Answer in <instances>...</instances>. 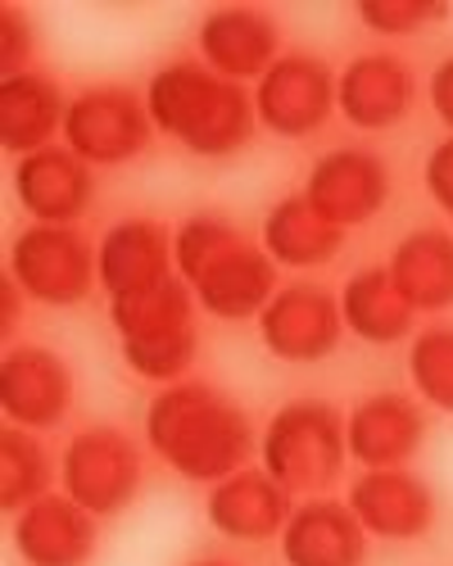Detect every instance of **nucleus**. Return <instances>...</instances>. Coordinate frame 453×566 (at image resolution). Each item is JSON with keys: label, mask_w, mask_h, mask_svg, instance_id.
Wrapping results in <instances>:
<instances>
[{"label": "nucleus", "mask_w": 453, "mask_h": 566, "mask_svg": "<svg viewBox=\"0 0 453 566\" xmlns=\"http://www.w3.org/2000/svg\"><path fill=\"white\" fill-rule=\"evenodd\" d=\"M150 449L187 481H227L245 467L254 449L250 417L236 399L204 381H172L146 408Z\"/></svg>", "instance_id": "nucleus-1"}, {"label": "nucleus", "mask_w": 453, "mask_h": 566, "mask_svg": "<svg viewBox=\"0 0 453 566\" xmlns=\"http://www.w3.org/2000/svg\"><path fill=\"white\" fill-rule=\"evenodd\" d=\"M177 276L191 286L209 317L241 322L259 317L277 295V263L250 245L222 213H191L172 235Z\"/></svg>", "instance_id": "nucleus-2"}, {"label": "nucleus", "mask_w": 453, "mask_h": 566, "mask_svg": "<svg viewBox=\"0 0 453 566\" xmlns=\"http://www.w3.org/2000/svg\"><path fill=\"white\" fill-rule=\"evenodd\" d=\"M150 123L200 159H227L254 136V96L241 82H227L204 64H164L146 86Z\"/></svg>", "instance_id": "nucleus-3"}, {"label": "nucleus", "mask_w": 453, "mask_h": 566, "mask_svg": "<svg viewBox=\"0 0 453 566\" xmlns=\"http://www.w3.org/2000/svg\"><path fill=\"white\" fill-rule=\"evenodd\" d=\"M259 453H263V471L286 494L327 490L340 481L345 458H349L345 421L323 399H295L267 421Z\"/></svg>", "instance_id": "nucleus-4"}, {"label": "nucleus", "mask_w": 453, "mask_h": 566, "mask_svg": "<svg viewBox=\"0 0 453 566\" xmlns=\"http://www.w3.org/2000/svg\"><path fill=\"white\" fill-rule=\"evenodd\" d=\"M19 291L45 308H73L96 286V250H91L73 227H28L10 245V268H6Z\"/></svg>", "instance_id": "nucleus-5"}, {"label": "nucleus", "mask_w": 453, "mask_h": 566, "mask_svg": "<svg viewBox=\"0 0 453 566\" xmlns=\"http://www.w3.org/2000/svg\"><path fill=\"white\" fill-rule=\"evenodd\" d=\"M150 109L146 101H136L127 86H91L77 101H69L64 114V146L82 164H127L150 146Z\"/></svg>", "instance_id": "nucleus-6"}, {"label": "nucleus", "mask_w": 453, "mask_h": 566, "mask_svg": "<svg viewBox=\"0 0 453 566\" xmlns=\"http://www.w3.org/2000/svg\"><path fill=\"white\" fill-rule=\"evenodd\" d=\"M141 490V453L118 427H86L64 449V494L91 516H118Z\"/></svg>", "instance_id": "nucleus-7"}, {"label": "nucleus", "mask_w": 453, "mask_h": 566, "mask_svg": "<svg viewBox=\"0 0 453 566\" xmlns=\"http://www.w3.org/2000/svg\"><path fill=\"white\" fill-rule=\"evenodd\" d=\"M340 332H345L340 300L323 286H308V281L282 286L259 313L263 349L282 363H323L327 354H336Z\"/></svg>", "instance_id": "nucleus-8"}, {"label": "nucleus", "mask_w": 453, "mask_h": 566, "mask_svg": "<svg viewBox=\"0 0 453 566\" xmlns=\"http://www.w3.org/2000/svg\"><path fill=\"white\" fill-rule=\"evenodd\" d=\"M336 109V73L313 55H282L254 86V114L277 136H313Z\"/></svg>", "instance_id": "nucleus-9"}, {"label": "nucleus", "mask_w": 453, "mask_h": 566, "mask_svg": "<svg viewBox=\"0 0 453 566\" xmlns=\"http://www.w3.org/2000/svg\"><path fill=\"white\" fill-rule=\"evenodd\" d=\"M304 200L340 231L362 227V222H372L390 200V168L381 164V155L358 150V146L327 150L308 168Z\"/></svg>", "instance_id": "nucleus-10"}, {"label": "nucleus", "mask_w": 453, "mask_h": 566, "mask_svg": "<svg viewBox=\"0 0 453 566\" xmlns=\"http://www.w3.org/2000/svg\"><path fill=\"white\" fill-rule=\"evenodd\" d=\"M73 403V371L55 349L19 345L0 358V412L10 427L51 431Z\"/></svg>", "instance_id": "nucleus-11"}, {"label": "nucleus", "mask_w": 453, "mask_h": 566, "mask_svg": "<svg viewBox=\"0 0 453 566\" xmlns=\"http://www.w3.org/2000/svg\"><path fill=\"white\" fill-rule=\"evenodd\" d=\"M349 512L358 516V526L377 539H422L435 526V494L426 490L422 476L403 467L390 471H362L349 490Z\"/></svg>", "instance_id": "nucleus-12"}, {"label": "nucleus", "mask_w": 453, "mask_h": 566, "mask_svg": "<svg viewBox=\"0 0 453 566\" xmlns=\"http://www.w3.org/2000/svg\"><path fill=\"white\" fill-rule=\"evenodd\" d=\"M200 55H204V69H213L218 77L227 82H259L272 64L282 55V32L263 10H250V6H222V10H209L200 19Z\"/></svg>", "instance_id": "nucleus-13"}, {"label": "nucleus", "mask_w": 453, "mask_h": 566, "mask_svg": "<svg viewBox=\"0 0 453 566\" xmlns=\"http://www.w3.org/2000/svg\"><path fill=\"white\" fill-rule=\"evenodd\" d=\"M101 286L114 300H131V295H146L155 286H164L168 276H177V259H172V235L168 227L150 222V218H123L105 231L101 254Z\"/></svg>", "instance_id": "nucleus-14"}, {"label": "nucleus", "mask_w": 453, "mask_h": 566, "mask_svg": "<svg viewBox=\"0 0 453 566\" xmlns=\"http://www.w3.org/2000/svg\"><path fill=\"white\" fill-rule=\"evenodd\" d=\"M336 109L358 132L399 127L413 109V73L394 55H358L336 77Z\"/></svg>", "instance_id": "nucleus-15"}, {"label": "nucleus", "mask_w": 453, "mask_h": 566, "mask_svg": "<svg viewBox=\"0 0 453 566\" xmlns=\"http://www.w3.org/2000/svg\"><path fill=\"white\" fill-rule=\"evenodd\" d=\"M14 196L28 218L45 227H73L91 205V164H82L69 146H45L19 159Z\"/></svg>", "instance_id": "nucleus-16"}, {"label": "nucleus", "mask_w": 453, "mask_h": 566, "mask_svg": "<svg viewBox=\"0 0 453 566\" xmlns=\"http://www.w3.org/2000/svg\"><path fill=\"white\" fill-rule=\"evenodd\" d=\"M422 436H426V417L403 395H368L345 421L349 458L362 462L368 471L403 467L422 449Z\"/></svg>", "instance_id": "nucleus-17"}, {"label": "nucleus", "mask_w": 453, "mask_h": 566, "mask_svg": "<svg viewBox=\"0 0 453 566\" xmlns=\"http://www.w3.org/2000/svg\"><path fill=\"white\" fill-rule=\"evenodd\" d=\"M14 548L28 566H82L96 548V516L69 494H45L14 516Z\"/></svg>", "instance_id": "nucleus-18"}, {"label": "nucleus", "mask_w": 453, "mask_h": 566, "mask_svg": "<svg viewBox=\"0 0 453 566\" xmlns=\"http://www.w3.org/2000/svg\"><path fill=\"white\" fill-rule=\"evenodd\" d=\"M286 566H362L368 557V531L358 526L349 503L313 499L291 512L282 531Z\"/></svg>", "instance_id": "nucleus-19"}, {"label": "nucleus", "mask_w": 453, "mask_h": 566, "mask_svg": "<svg viewBox=\"0 0 453 566\" xmlns=\"http://www.w3.org/2000/svg\"><path fill=\"white\" fill-rule=\"evenodd\" d=\"M291 499L286 490L267 476V471H250L241 467L236 476H227L209 490V526L227 539L241 544H259L282 535L291 522Z\"/></svg>", "instance_id": "nucleus-20"}, {"label": "nucleus", "mask_w": 453, "mask_h": 566, "mask_svg": "<svg viewBox=\"0 0 453 566\" xmlns=\"http://www.w3.org/2000/svg\"><path fill=\"white\" fill-rule=\"evenodd\" d=\"M64 96L51 77L41 73H14L0 77V146L28 159L51 146V136L64 127Z\"/></svg>", "instance_id": "nucleus-21"}, {"label": "nucleus", "mask_w": 453, "mask_h": 566, "mask_svg": "<svg viewBox=\"0 0 453 566\" xmlns=\"http://www.w3.org/2000/svg\"><path fill=\"white\" fill-rule=\"evenodd\" d=\"M390 276L418 313L453 308V235L435 227L408 231L390 254Z\"/></svg>", "instance_id": "nucleus-22"}, {"label": "nucleus", "mask_w": 453, "mask_h": 566, "mask_svg": "<svg viewBox=\"0 0 453 566\" xmlns=\"http://www.w3.org/2000/svg\"><path fill=\"white\" fill-rule=\"evenodd\" d=\"M340 313L362 345H399L413 332V317H418V308L399 295L390 268L354 272L340 291Z\"/></svg>", "instance_id": "nucleus-23"}, {"label": "nucleus", "mask_w": 453, "mask_h": 566, "mask_svg": "<svg viewBox=\"0 0 453 566\" xmlns=\"http://www.w3.org/2000/svg\"><path fill=\"white\" fill-rule=\"evenodd\" d=\"M340 245H345V231L331 227L304 196L272 205L267 218H263V250H267L272 263H282V268L331 263L340 254Z\"/></svg>", "instance_id": "nucleus-24"}, {"label": "nucleus", "mask_w": 453, "mask_h": 566, "mask_svg": "<svg viewBox=\"0 0 453 566\" xmlns=\"http://www.w3.org/2000/svg\"><path fill=\"white\" fill-rule=\"evenodd\" d=\"M191 304H196V295L181 276H168L164 286H155L146 295L114 300L109 317H114L118 345H141V340H159V336H177V332H196Z\"/></svg>", "instance_id": "nucleus-25"}, {"label": "nucleus", "mask_w": 453, "mask_h": 566, "mask_svg": "<svg viewBox=\"0 0 453 566\" xmlns=\"http://www.w3.org/2000/svg\"><path fill=\"white\" fill-rule=\"evenodd\" d=\"M45 485H51L45 449L23 427H6L0 431V507L19 516L28 503L45 499Z\"/></svg>", "instance_id": "nucleus-26"}, {"label": "nucleus", "mask_w": 453, "mask_h": 566, "mask_svg": "<svg viewBox=\"0 0 453 566\" xmlns=\"http://www.w3.org/2000/svg\"><path fill=\"white\" fill-rule=\"evenodd\" d=\"M408 376H413V390L453 417V326H431L408 349Z\"/></svg>", "instance_id": "nucleus-27"}, {"label": "nucleus", "mask_w": 453, "mask_h": 566, "mask_svg": "<svg viewBox=\"0 0 453 566\" xmlns=\"http://www.w3.org/2000/svg\"><path fill=\"white\" fill-rule=\"evenodd\" d=\"M354 14L377 36H408V32H422L440 19H449V6L444 0H362Z\"/></svg>", "instance_id": "nucleus-28"}, {"label": "nucleus", "mask_w": 453, "mask_h": 566, "mask_svg": "<svg viewBox=\"0 0 453 566\" xmlns=\"http://www.w3.org/2000/svg\"><path fill=\"white\" fill-rule=\"evenodd\" d=\"M32 45H36V36H32L28 14H19L14 6H6V10H0V77L28 73L23 64L32 55Z\"/></svg>", "instance_id": "nucleus-29"}, {"label": "nucleus", "mask_w": 453, "mask_h": 566, "mask_svg": "<svg viewBox=\"0 0 453 566\" xmlns=\"http://www.w3.org/2000/svg\"><path fill=\"white\" fill-rule=\"evenodd\" d=\"M426 191L453 218V136L440 140V146L431 150V159H426Z\"/></svg>", "instance_id": "nucleus-30"}, {"label": "nucleus", "mask_w": 453, "mask_h": 566, "mask_svg": "<svg viewBox=\"0 0 453 566\" xmlns=\"http://www.w3.org/2000/svg\"><path fill=\"white\" fill-rule=\"evenodd\" d=\"M426 96H431V109H435V118H440V123L453 132V55L435 64V73H431V86H426Z\"/></svg>", "instance_id": "nucleus-31"}, {"label": "nucleus", "mask_w": 453, "mask_h": 566, "mask_svg": "<svg viewBox=\"0 0 453 566\" xmlns=\"http://www.w3.org/2000/svg\"><path fill=\"white\" fill-rule=\"evenodd\" d=\"M19 300H28V295L19 291V281L6 272V276H0V336H10V332H14V322H19Z\"/></svg>", "instance_id": "nucleus-32"}, {"label": "nucleus", "mask_w": 453, "mask_h": 566, "mask_svg": "<svg viewBox=\"0 0 453 566\" xmlns=\"http://www.w3.org/2000/svg\"><path fill=\"white\" fill-rule=\"evenodd\" d=\"M196 566H232V562H218V557H204V562H196Z\"/></svg>", "instance_id": "nucleus-33"}]
</instances>
